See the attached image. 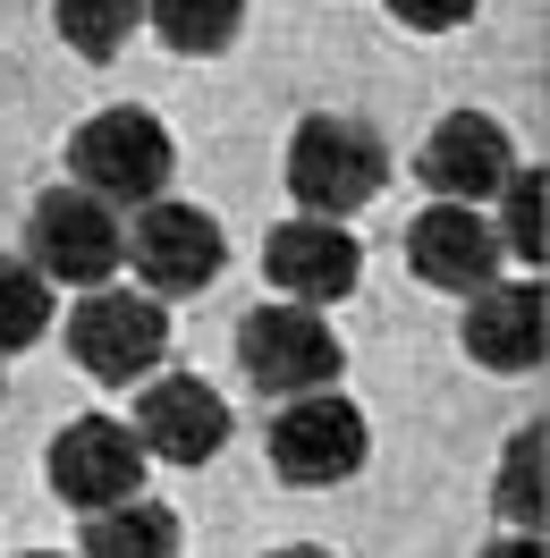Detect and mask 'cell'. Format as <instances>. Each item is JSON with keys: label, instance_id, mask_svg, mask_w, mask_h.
I'll return each mask as SVG.
<instances>
[{"label": "cell", "instance_id": "cell-1", "mask_svg": "<svg viewBox=\"0 0 550 558\" xmlns=\"http://www.w3.org/2000/svg\"><path fill=\"white\" fill-rule=\"evenodd\" d=\"M69 170H76V195L94 204H162L178 153H170V128L153 110H103L69 136Z\"/></svg>", "mask_w": 550, "mask_h": 558}, {"label": "cell", "instance_id": "cell-2", "mask_svg": "<svg viewBox=\"0 0 550 558\" xmlns=\"http://www.w3.org/2000/svg\"><path fill=\"white\" fill-rule=\"evenodd\" d=\"M381 178H390V153L364 119H306L288 136V195L306 204V220H347L356 204H373Z\"/></svg>", "mask_w": 550, "mask_h": 558}, {"label": "cell", "instance_id": "cell-3", "mask_svg": "<svg viewBox=\"0 0 550 558\" xmlns=\"http://www.w3.org/2000/svg\"><path fill=\"white\" fill-rule=\"evenodd\" d=\"M364 457H373V432L356 415V398L339 389H306V398H288L272 415V474L297 490H331L347 474H364Z\"/></svg>", "mask_w": 550, "mask_h": 558}, {"label": "cell", "instance_id": "cell-4", "mask_svg": "<svg viewBox=\"0 0 550 558\" xmlns=\"http://www.w3.org/2000/svg\"><path fill=\"white\" fill-rule=\"evenodd\" d=\"M119 254L136 263L144 296L162 305V296H195L220 279L229 263V238H220V220L204 204H144L136 229H119Z\"/></svg>", "mask_w": 550, "mask_h": 558}, {"label": "cell", "instance_id": "cell-5", "mask_svg": "<svg viewBox=\"0 0 550 558\" xmlns=\"http://www.w3.org/2000/svg\"><path fill=\"white\" fill-rule=\"evenodd\" d=\"M238 364L254 389L306 398V389H331V373H339V330L313 305H254L238 322Z\"/></svg>", "mask_w": 550, "mask_h": 558}, {"label": "cell", "instance_id": "cell-6", "mask_svg": "<svg viewBox=\"0 0 550 558\" xmlns=\"http://www.w3.org/2000/svg\"><path fill=\"white\" fill-rule=\"evenodd\" d=\"M170 348V314L144 288H85V305L69 314V355L94 381H144Z\"/></svg>", "mask_w": 550, "mask_h": 558}, {"label": "cell", "instance_id": "cell-7", "mask_svg": "<svg viewBox=\"0 0 550 558\" xmlns=\"http://www.w3.org/2000/svg\"><path fill=\"white\" fill-rule=\"evenodd\" d=\"M26 263L35 279H69V288H103L119 271V211L76 195V186H51L26 211Z\"/></svg>", "mask_w": 550, "mask_h": 558}, {"label": "cell", "instance_id": "cell-8", "mask_svg": "<svg viewBox=\"0 0 550 558\" xmlns=\"http://www.w3.org/2000/svg\"><path fill=\"white\" fill-rule=\"evenodd\" d=\"M144 483V449L128 423L110 415H76L60 440H51V490L69 499V508H85V517H103V508H119V499H136Z\"/></svg>", "mask_w": 550, "mask_h": 558}, {"label": "cell", "instance_id": "cell-9", "mask_svg": "<svg viewBox=\"0 0 550 558\" xmlns=\"http://www.w3.org/2000/svg\"><path fill=\"white\" fill-rule=\"evenodd\" d=\"M415 178H423L441 204L475 211L482 195H500V186L516 178V153H509V136H500V119H482V110H449L441 128L423 136V153H415Z\"/></svg>", "mask_w": 550, "mask_h": 558}, {"label": "cell", "instance_id": "cell-10", "mask_svg": "<svg viewBox=\"0 0 550 558\" xmlns=\"http://www.w3.org/2000/svg\"><path fill=\"white\" fill-rule=\"evenodd\" d=\"M407 263L423 288H441V296H482L491 279H500V238H491V220L466 204H432L407 220Z\"/></svg>", "mask_w": 550, "mask_h": 558}, {"label": "cell", "instance_id": "cell-11", "mask_svg": "<svg viewBox=\"0 0 550 558\" xmlns=\"http://www.w3.org/2000/svg\"><path fill=\"white\" fill-rule=\"evenodd\" d=\"M263 271H272V288L288 296V305H331V296H347L356 288V271H364V254H356V238H347L339 220H279L272 238H263Z\"/></svg>", "mask_w": 550, "mask_h": 558}, {"label": "cell", "instance_id": "cell-12", "mask_svg": "<svg viewBox=\"0 0 550 558\" xmlns=\"http://www.w3.org/2000/svg\"><path fill=\"white\" fill-rule=\"evenodd\" d=\"M128 432H136L144 457L212 465V457H220V440H229V407H220V389L170 373V381H144V407H136V423H128Z\"/></svg>", "mask_w": 550, "mask_h": 558}, {"label": "cell", "instance_id": "cell-13", "mask_svg": "<svg viewBox=\"0 0 550 558\" xmlns=\"http://www.w3.org/2000/svg\"><path fill=\"white\" fill-rule=\"evenodd\" d=\"M466 355L491 373H534L542 364V279H491L466 305Z\"/></svg>", "mask_w": 550, "mask_h": 558}, {"label": "cell", "instance_id": "cell-14", "mask_svg": "<svg viewBox=\"0 0 550 558\" xmlns=\"http://www.w3.org/2000/svg\"><path fill=\"white\" fill-rule=\"evenodd\" d=\"M76 558H178V517L153 499H119L85 524V550Z\"/></svg>", "mask_w": 550, "mask_h": 558}, {"label": "cell", "instance_id": "cell-15", "mask_svg": "<svg viewBox=\"0 0 550 558\" xmlns=\"http://www.w3.org/2000/svg\"><path fill=\"white\" fill-rule=\"evenodd\" d=\"M144 17H153V35L170 43V51L212 60V51H229V35H238V17H246V0H144Z\"/></svg>", "mask_w": 550, "mask_h": 558}, {"label": "cell", "instance_id": "cell-16", "mask_svg": "<svg viewBox=\"0 0 550 558\" xmlns=\"http://www.w3.org/2000/svg\"><path fill=\"white\" fill-rule=\"evenodd\" d=\"M144 26V0H60V35L76 60H119V43Z\"/></svg>", "mask_w": 550, "mask_h": 558}, {"label": "cell", "instance_id": "cell-17", "mask_svg": "<svg viewBox=\"0 0 550 558\" xmlns=\"http://www.w3.org/2000/svg\"><path fill=\"white\" fill-rule=\"evenodd\" d=\"M51 330V279H35V263L0 254V355L9 348H35Z\"/></svg>", "mask_w": 550, "mask_h": 558}, {"label": "cell", "instance_id": "cell-18", "mask_svg": "<svg viewBox=\"0 0 550 558\" xmlns=\"http://www.w3.org/2000/svg\"><path fill=\"white\" fill-rule=\"evenodd\" d=\"M500 517H509L516 533L542 524V423H525L509 440V457H500Z\"/></svg>", "mask_w": 550, "mask_h": 558}, {"label": "cell", "instance_id": "cell-19", "mask_svg": "<svg viewBox=\"0 0 550 558\" xmlns=\"http://www.w3.org/2000/svg\"><path fill=\"white\" fill-rule=\"evenodd\" d=\"M491 238H500V254L542 263V170H525V178L500 186V220H491Z\"/></svg>", "mask_w": 550, "mask_h": 558}, {"label": "cell", "instance_id": "cell-20", "mask_svg": "<svg viewBox=\"0 0 550 558\" xmlns=\"http://www.w3.org/2000/svg\"><path fill=\"white\" fill-rule=\"evenodd\" d=\"M390 17L415 26V35H441V26H466V17H475V0H390Z\"/></svg>", "mask_w": 550, "mask_h": 558}, {"label": "cell", "instance_id": "cell-21", "mask_svg": "<svg viewBox=\"0 0 550 558\" xmlns=\"http://www.w3.org/2000/svg\"><path fill=\"white\" fill-rule=\"evenodd\" d=\"M482 558H542V533H509V542H491Z\"/></svg>", "mask_w": 550, "mask_h": 558}, {"label": "cell", "instance_id": "cell-22", "mask_svg": "<svg viewBox=\"0 0 550 558\" xmlns=\"http://www.w3.org/2000/svg\"><path fill=\"white\" fill-rule=\"evenodd\" d=\"M272 558H331V550H313V542H288V550H272Z\"/></svg>", "mask_w": 550, "mask_h": 558}, {"label": "cell", "instance_id": "cell-23", "mask_svg": "<svg viewBox=\"0 0 550 558\" xmlns=\"http://www.w3.org/2000/svg\"><path fill=\"white\" fill-rule=\"evenodd\" d=\"M26 558H60V550H26Z\"/></svg>", "mask_w": 550, "mask_h": 558}]
</instances>
